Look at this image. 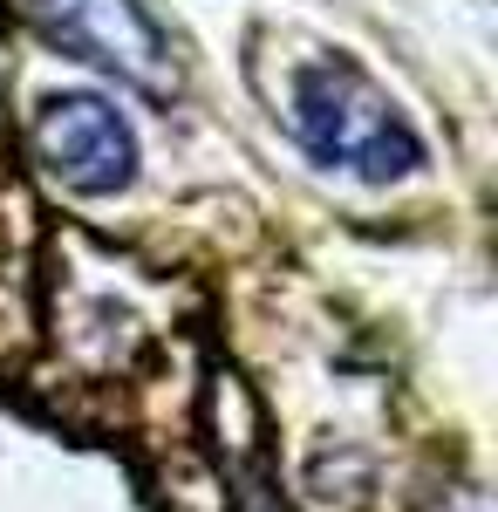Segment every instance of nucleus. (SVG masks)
<instances>
[{
	"mask_svg": "<svg viewBox=\"0 0 498 512\" xmlns=\"http://www.w3.org/2000/svg\"><path fill=\"white\" fill-rule=\"evenodd\" d=\"M294 130H301V144L328 171H348L362 185L410 178L423 164L417 130L403 123V110L348 55H328V62L301 69V82H294Z\"/></svg>",
	"mask_w": 498,
	"mask_h": 512,
	"instance_id": "nucleus-1",
	"label": "nucleus"
},
{
	"mask_svg": "<svg viewBox=\"0 0 498 512\" xmlns=\"http://www.w3.org/2000/svg\"><path fill=\"white\" fill-rule=\"evenodd\" d=\"M21 7L35 14L41 35L62 41L82 62L137 82V89H164L171 82V48H164L157 21L137 0H21Z\"/></svg>",
	"mask_w": 498,
	"mask_h": 512,
	"instance_id": "nucleus-2",
	"label": "nucleus"
},
{
	"mask_svg": "<svg viewBox=\"0 0 498 512\" xmlns=\"http://www.w3.org/2000/svg\"><path fill=\"white\" fill-rule=\"evenodd\" d=\"M35 151L55 185L69 192H116L137 171V137L103 96H55L35 123Z\"/></svg>",
	"mask_w": 498,
	"mask_h": 512,
	"instance_id": "nucleus-3",
	"label": "nucleus"
}]
</instances>
